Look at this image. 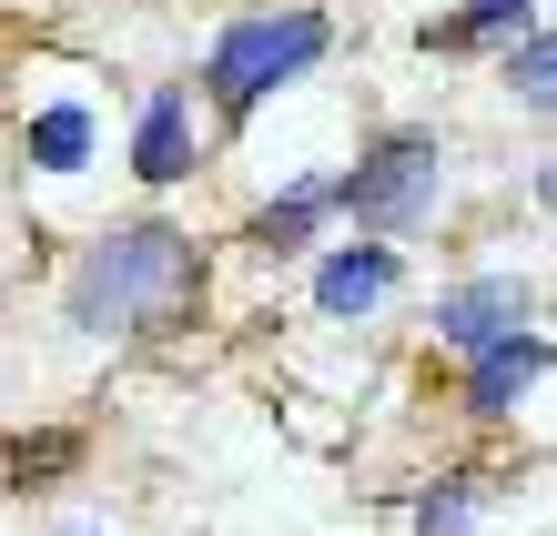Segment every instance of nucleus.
Returning a JSON list of instances; mask_svg holds the SVG:
<instances>
[{
    "label": "nucleus",
    "mask_w": 557,
    "mask_h": 536,
    "mask_svg": "<svg viewBox=\"0 0 557 536\" xmlns=\"http://www.w3.org/2000/svg\"><path fill=\"white\" fill-rule=\"evenodd\" d=\"M193 284H203V253L173 223H112L72 274V324L82 334H162V324H183Z\"/></svg>",
    "instance_id": "obj_1"
},
{
    "label": "nucleus",
    "mask_w": 557,
    "mask_h": 536,
    "mask_svg": "<svg viewBox=\"0 0 557 536\" xmlns=\"http://www.w3.org/2000/svg\"><path fill=\"white\" fill-rule=\"evenodd\" d=\"M324 11H274V21H234L213 41V61H203V82H213V112H253L264 91H284L294 72H314L324 61Z\"/></svg>",
    "instance_id": "obj_2"
},
{
    "label": "nucleus",
    "mask_w": 557,
    "mask_h": 536,
    "mask_svg": "<svg viewBox=\"0 0 557 536\" xmlns=\"http://www.w3.org/2000/svg\"><path fill=\"white\" fill-rule=\"evenodd\" d=\"M335 213H355L366 233H406L436 213V142L425 132H385V142H366V162L335 183Z\"/></svg>",
    "instance_id": "obj_3"
},
{
    "label": "nucleus",
    "mask_w": 557,
    "mask_h": 536,
    "mask_svg": "<svg viewBox=\"0 0 557 536\" xmlns=\"http://www.w3.org/2000/svg\"><path fill=\"white\" fill-rule=\"evenodd\" d=\"M193 152H203L193 102H183V91H152V102H143V132H133V173H143L152 192H173V183L193 173Z\"/></svg>",
    "instance_id": "obj_4"
},
{
    "label": "nucleus",
    "mask_w": 557,
    "mask_h": 536,
    "mask_svg": "<svg viewBox=\"0 0 557 536\" xmlns=\"http://www.w3.org/2000/svg\"><path fill=\"white\" fill-rule=\"evenodd\" d=\"M537 375H547V334H528V324H507L497 345H476V375H467V406H476V415H507L517 395H537Z\"/></svg>",
    "instance_id": "obj_5"
},
{
    "label": "nucleus",
    "mask_w": 557,
    "mask_h": 536,
    "mask_svg": "<svg viewBox=\"0 0 557 536\" xmlns=\"http://www.w3.org/2000/svg\"><path fill=\"white\" fill-rule=\"evenodd\" d=\"M385 294H396V244H355V253H335L314 274V304L324 314H375Z\"/></svg>",
    "instance_id": "obj_6"
},
{
    "label": "nucleus",
    "mask_w": 557,
    "mask_h": 536,
    "mask_svg": "<svg viewBox=\"0 0 557 536\" xmlns=\"http://www.w3.org/2000/svg\"><path fill=\"white\" fill-rule=\"evenodd\" d=\"M21 162H30V173H82V162H91V112L82 102H41L21 122Z\"/></svg>",
    "instance_id": "obj_7"
},
{
    "label": "nucleus",
    "mask_w": 557,
    "mask_h": 536,
    "mask_svg": "<svg viewBox=\"0 0 557 536\" xmlns=\"http://www.w3.org/2000/svg\"><path fill=\"white\" fill-rule=\"evenodd\" d=\"M517 324V284H467V294H446V304H436V334H446V345H497V334Z\"/></svg>",
    "instance_id": "obj_8"
},
{
    "label": "nucleus",
    "mask_w": 557,
    "mask_h": 536,
    "mask_svg": "<svg viewBox=\"0 0 557 536\" xmlns=\"http://www.w3.org/2000/svg\"><path fill=\"white\" fill-rule=\"evenodd\" d=\"M537 21V0H456L436 21V51H486V41H517Z\"/></svg>",
    "instance_id": "obj_9"
},
{
    "label": "nucleus",
    "mask_w": 557,
    "mask_h": 536,
    "mask_svg": "<svg viewBox=\"0 0 557 536\" xmlns=\"http://www.w3.org/2000/svg\"><path fill=\"white\" fill-rule=\"evenodd\" d=\"M324 213H335V183H284L274 203L253 213V244H264V253H294V244H305V233H314Z\"/></svg>",
    "instance_id": "obj_10"
},
{
    "label": "nucleus",
    "mask_w": 557,
    "mask_h": 536,
    "mask_svg": "<svg viewBox=\"0 0 557 536\" xmlns=\"http://www.w3.org/2000/svg\"><path fill=\"white\" fill-rule=\"evenodd\" d=\"M507 72H517V102H528V112H547V102H557V41H547L537 21L517 30V61H507Z\"/></svg>",
    "instance_id": "obj_11"
},
{
    "label": "nucleus",
    "mask_w": 557,
    "mask_h": 536,
    "mask_svg": "<svg viewBox=\"0 0 557 536\" xmlns=\"http://www.w3.org/2000/svg\"><path fill=\"white\" fill-rule=\"evenodd\" d=\"M467 507H476V486H446V496H425V536H467Z\"/></svg>",
    "instance_id": "obj_12"
},
{
    "label": "nucleus",
    "mask_w": 557,
    "mask_h": 536,
    "mask_svg": "<svg viewBox=\"0 0 557 536\" xmlns=\"http://www.w3.org/2000/svg\"><path fill=\"white\" fill-rule=\"evenodd\" d=\"M61 536H102V526H61Z\"/></svg>",
    "instance_id": "obj_13"
}]
</instances>
